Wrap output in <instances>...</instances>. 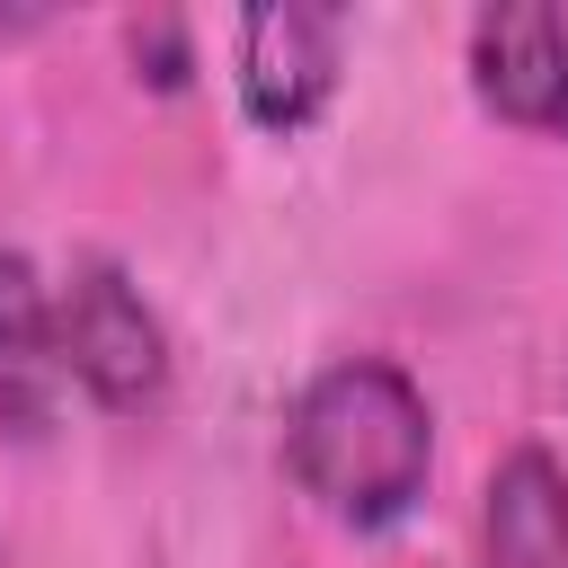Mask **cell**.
<instances>
[{
    "mask_svg": "<svg viewBox=\"0 0 568 568\" xmlns=\"http://www.w3.org/2000/svg\"><path fill=\"white\" fill-rule=\"evenodd\" d=\"M53 346H62V373L115 417H142L169 399V337L115 257L71 266V284L53 302Z\"/></svg>",
    "mask_w": 568,
    "mask_h": 568,
    "instance_id": "cell-2",
    "label": "cell"
},
{
    "mask_svg": "<svg viewBox=\"0 0 568 568\" xmlns=\"http://www.w3.org/2000/svg\"><path fill=\"white\" fill-rule=\"evenodd\" d=\"M337 44H346V18L320 9V0L248 9L240 18V106H248V124L302 133L337 89Z\"/></svg>",
    "mask_w": 568,
    "mask_h": 568,
    "instance_id": "cell-3",
    "label": "cell"
},
{
    "mask_svg": "<svg viewBox=\"0 0 568 568\" xmlns=\"http://www.w3.org/2000/svg\"><path fill=\"white\" fill-rule=\"evenodd\" d=\"M36 18H44V9H0V44H9V36H27Z\"/></svg>",
    "mask_w": 568,
    "mask_h": 568,
    "instance_id": "cell-8",
    "label": "cell"
},
{
    "mask_svg": "<svg viewBox=\"0 0 568 568\" xmlns=\"http://www.w3.org/2000/svg\"><path fill=\"white\" fill-rule=\"evenodd\" d=\"M124 44H133V62H142V80H151V89H186L195 53H186V27H178V18H160V9H151V18H133V27H124Z\"/></svg>",
    "mask_w": 568,
    "mask_h": 568,
    "instance_id": "cell-7",
    "label": "cell"
},
{
    "mask_svg": "<svg viewBox=\"0 0 568 568\" xmlns=\"http://www.w3.org/2000/svg\"><path fill=\"white\" fill-rule=\"evenodd\" d=\"M284 462H293L302 497H320V515L382 532L417 506L426 462H435L426 390L390 355H346L302 382V399L284 417Z\"/></svg>",
    "mask_w": 568,
    "mask_h": 568,
    "instance_id": "cell-1",
    "label": "cell"
},
{
    "mask_svg": "<svg viewBox=\"0 0 568 568\" xmlns=\"http://www.w3.org/2000/svg\"><path fill=\"white\" fill-rule=\"evenodd\" d=\"M470 89H479L488 115L568 142V18L541 9V0L479 9L470 18Z\"/></svg>",
    "mask_w": 568,
    "mask_h": 568,
    "instance_id": "cell-4",
    "label": "cell"
},
{
    "mask_svg": "<svg viewBox=\"0 0 568 568\" xmlns=\"http://www.w3.org/2000/svg\"><path fill=\"white\" fill-rule=\"evenodd\" d=\"M62 390V346H53V302L18 248H0V435L36 444L53 426Z\"/></svg>",
    "mask_w": 568,
    "mask_h": 568,
    "instance_id": "cell-6",
    "label": "cell"
},
{
    "mask_svg": "<svg viewBox=\"0 0 568 568\" xmlns=\"http://www.w3.org/2000/svg\"><path fill=\"white\" fill-rule=\"evenodd\" d=\"M479 568H568V470L541 444H515L488 470Z\"/></svg>",
    "mask_w": 568,
    "mask_h": 568,
    "instance_id": "cell-5",
    "label": "cell"
}]
</instances>
